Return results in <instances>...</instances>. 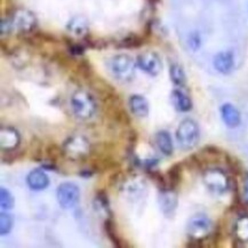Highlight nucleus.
<instances>
[{"label":"nucleus","instance_id":"nucleus-29","mask_svg":"<svg viewBox=\"0 0 248 248\" xmlns=\"http://www.w3.org/2000/svg\"><path fill=\"white\" fill-rule=\"evenodd\" d=\"M143 45V38L138 34H129L119 41V48H138Z\"/></svg>","mask_w":248,"mask_h":248},{"label":"nucleus","instance_id":"nucleus-36","mask_svg":"<svg viewBox=\"0 0 248 248\" xmlns=\"http://www.w3.org/2000/svg\"><path fill=\"white\" fill-rule=\"evenodd\" d=\"M122 179H123L122 170H117L113 174L110 175L109 180H108V186H116V184H118V182Z\"/></svg>","mask_w":248,"mask_h":248},{"label":"nucleus","instance_id":"nucleus-9","mask_svg":"<svg viewBox=\"0 0 248 248\" xmlns=\"http://www.w3.org/2000/svg\"><path fill=\"white\" fill-rule=\"evenodd\" d=\"M66 155L74 160H82L87 158L91 152V145L84 136H71L63 143Z\"/></svg>","mask_w":248,"mask_h":248},{"label":"nucleus","instance_id":"nucleus-32","mask_svg":"<svg viewBox=\"0 0 248 248\" xmlns=\"http://www.w3.org/2000/svg\"><path fill=\"white\" fill-rule=\"evenodd\" d=\"M25 155V150H18L17 149H14V150L2 152L1 160L4 164H13L14 161H17L22 159Z\"/></svg>","mask_w":248,"mask_h":248},{"label":"nucleus","instance_id":"nucleus-12","mask_svg":"<svg viewBox=\"0 0 248 248\" xmlns=\"http://www.w3.org/2000/svg\"><path fill=\"white\" fill-rule=\"evenodd\" d=\"M213 65L216 71L222 75H229L234 69V56L230 50H223L217 53L213 60Z\"/></svg>","mask_w":248,"mask_h":248},{"label":"nucleus","instance_id":"nucleus-11","mask_svg":"<svg viewBox=\"0 0 248 248\" xmlns=\"http://www.w3.org/2000/svg\"><path fill=\"white\" fill-rule=\"evenodd\" d=\"M21 135L13 127H2L0 130V147L1 151H11L20 147Z\"/></svg>","mask_w":248,"mask_h":248},{"label":"nucleus","instance_id":"nucleus-5","mask_svg":"<svg viewBox=\"0 0 248 248\" xmlns=\"http://www.w3.org/2000/svg\"><path fill=\"white\" fill-rule=\"evenodd\" d=\"M110 70L118 80L129 81L134 77L135 61L127 54H119L111 59Z\"/></svg>","mask_w":248,"mask_h":248},{"label":"nucleus","instance_id":"nucleus-4","mask_svg":"<svg viewBox=\"0 0 248 248\" xmlns=\"http://www.w3.org/2000/svg\"><path fill=\"white\" fill-rule=\"evenodd\" d=\"M203 182L216 195H222L230 187V180L222 168L209 167L203 170Z\"/></svg>","mask_w":248,"mask_h":248},{"label":"nucleus","instance_id":"nucleus-15","mask_svg":"<svg viewBox=\"0 0 248 248\" xmlns=\"http://www.w3.org/2000/svg\"><path fill=\"white\" fill-rule=\"evenodd\" d=\"M128 106L132 113L139 117V118H145V117L149 116V112H150L149 102L142 95H132L128 100Z\"/></svg>","mask_w":248,"mask_h":248},{"label":"nucleus","instance_id":"nucleus-6","mask_svg":"<svg viewBox=\"0 0 248 248\" xmlns=\"http://www.w3.org/2000/svg\"><path fill=\"white\" fill-rule=\"evenodd\" d=\"M104 111L109 118L112 120L113 123L118 124L122 126H129L130 125V117L127 113L125 108L123 107L122 101H120L119 96L114 94L113 96L108 98V100L103 101Z\"/></svg>","mask_w":248,"mask_h":248},{"label":"nucleus","instance_id":"nucleus-20","mask_svg":"<svg viewBox=\"0 0 248 248\" xmlns=\"http://www.w3.org/2000/svg\"><path fill=\"white\" fill-rule=\"evenodd\" d=\"M66 29L71 33L76 34V36L82 37L86 36L88 32V22L85 17L82 16H76L72 20L69 21Z\"/></svg>","mask_w":248,"mask_h":248},{"label":"nucleus","instance_id":"nucleus-10","mask_svg":"<svg viewBox=\"0 0 248 248\" xmlns=\"http://www.w3.org/2000/svg\"><path fill=\"white\" fill-rule=\"evenodd\" d=\"M136 65L151 77H157L163 70V62L157 53L145 52L136 59Z\"/></svg>","mask_w":248,"mask_h":248},{"label":"nucleus","instance_id":"nucleus-19","mask_svg":"<svg viewBox=\"0 0 248 248\" xmlns=\"http://www.w3.org/2000/svg\"><path fill=\"white\" fill-rule=\"evenodd\" d=\"M155 143L159 149V151L165 155H173V141L171 136L167 130H160L155 135Z\"/></svg>","mask_w":248,"mask_h":248},{"label":"nucleus","instance_id":"nucleus-22","mask_svg":"<svg viewBox=\"0 0 248 248\" xmlns=\"http://www.w3.org/2000/svg\"><path fill=\"white\" fill-rule=\"evenodd\" d=\"M104 231H106L108 238H109V240L113 244L114 247H118V248L124 247L122 239H120L118 232H117L116 223H114L112 217L106 218V221H104Z\"/></svg>","mask_w":248,"mask_h":248},{"label":"nucleus","instance_id":"nucleus-1","mask_svg":"<svg viewBox=\"0 0 248 248\" xmlns=\"http://www.w3.org/2000/svg\"><path fill=\"white\" fill-rule=\"evenodd\" d=\"M186 230L190 243H197V246H202L200 243L205 241L213 233L212 221L203 214L193 215L187 222Z\"/></svg>","mask_w":248,"mask_h":248},{"label":"nucleus","instance_id":"nucleus-31","mask_svg":"<svg viewBox=\"0 0 248 248\" xmlns=\"http://www.w3.org/2000/svg\"><path fill=\"white\" fill-rule=\"evenodd\" d=\"M0 203H1V208L6 209V211L12 209L15 205L14 197H13L12 193L9 192L7 189H5V187H1V189H0Z\"/></svg>","mask_w":248,"mask_h":248},{"label":"nucleus","instance_id":"nucleus-33","mask_svg":"<svg viewBox=\"0 0 248 248\" xmlns=\"http://www.w3.org/2000/svg\"><path fill=\"white\" fill-rule=\"evenodd\" d=\"M187 43H189L190 48L196 52V50H198L200 48V46H202V38H200L198 32H192L189 36V40H187Z\"/></svg>","mask_w":248,"mask_h":248},{"label":"nucleus","instance_id":"nucleus-35","mask_svg":"<svg viewBox=\"0 0 248 248\" xmlns=\"http://www.w3.org/2000/svg\"><path fill=\"white\" fill-rule=\"evenodd\" d=\"M0 27H1L0 30H1L2 37H4L5 34L11 33V31H13V24L11 18H1V24H0Z\"/></svg>","mask_w":248,"mask_h":248},{"label":"nucleus","instance_id":"nucleus-25","mask_svg":"<svg viewBox=\"0 0 248 248\" xmlns=\"http://www.w3.org/2000/svg\"><path fill=\"white\" fill-rule=\"evenodd\" d=\"M170 77L175 86L184 87L186 84V72H184L182 66L177 64V63H173V64L170 66Z\"/></svg>","mask_w":248,"mask_h":248},{"label":"nucleus","instance_id":"nucleus-14","mask_svg":"<svg viewBox=\"0 0 248 248\" xmlns=\"http://www.w3.org/2000/svg\"><path fill=\"white\" fill-rule=\"evenodd\" d=\"M27 183L28 186L30 187L31 190H34V191H41V190H45L46 187L49 186V179L47 176L45 171L43 170H31L30 173L28 174L27 176Z\"/></svg>","mask_w":248,"mask_h":248},{"label":"nucleus","instance_id":"nucleus-26","mask_svg":"<svg viewBox=\"0 0 248 248\" xmlns=\"http://www.w3.org/2000/svg\"><path fill=\"white\" fill-rule=\"evenodd\" d=\"M167 181V189L174 190L181 182V165L175 164L165 174Z\"/></svg>","mask_w":248,"mask_h":248},{"label":"nucleus","instance_id":"nucleus-17","mask_svg":"<svg viewBox=\"0 0 248 248\" xmlns=\"http://www.w3.org/2000/svg\"><path fill=\"white\" fill-rule=\"evenodd\" d=\"M170 98L174 108L180 112H189L192 109L191 98L181 90H174L171 92Z\"/></svg>","mask_w":248,"mask_h":248},{"label":"nucleus","instance_id":"nucleus-8","mask_svg":"<svg viewBox=\"0 0 248 248\" xmlns=\"http://www.w3.org/2000/svg\"><path fill=\"white\" fill-rule=\"evenodd\" d=\"M13 30H16L22 34L33 32L37 27V17L32 12L28 9H17L11 16Z\"/></svg>","mask_w":248,"mask_h":248},{"label":"nucleus","instance_id":"nucleus-2","mask_svg":"<svg viewBox=\"0 0 248 248\" xmlns=\"http://www.w3.org/2000/svg\"><path fill=\"white\" fill-rule=\"evenodd\" d=\"M200 138L199 126L193 119L186 118L180 123L176 129V140L184 150H191L197 145Z\"/></svg>","mask_w":248,"mask_h":248},{"label":"nucleus","instance_id":"nucleus-21","mask_svg":"<svg viewBox=\"0 0 248 248\" xmlns=\"http://www.w3.org/2000/svg\"><path fill=\"white\" fill-rule=\"evenodd\" d=\"M92 88H93L95 93L101 97L102 102L108 100V98L111 96H113L114 94H117L112 86L108 84L107 81L102 80V79H96L94 82H92Z\"/></svg>","mask_w":248,"mask_h":248},{"label":"nucleus","instance_id":"nucleus-13","mask_svg":"<svg viewBox=\"0 0 248 248\" xmlns=\"http://www.w3.org/2000/svg\"><path fill=\"white\" fill-rule=\"evenodd\" d=\"M159 206H160L161 212L166 216L174 214L177 207V195L174 192V190H161L159 195Z\"/></svg>","mask_w":248,"mask_h":248},{"label":"nucleus","instance_id":"nucleus-23","mask_svg":"<svg viewBox=\"0 0 248 248\" xmlns=\"http://www.w3.org/2000/svg\"><path fill=\"white\" fill-rule=\"evenodd\" d=\"M45 154L47 159H48V161H52V163L55 164L57 161L62 160V159L66 155L64 147H63V145L61 147V145L54 142L49 143V144L45 148Z\"/></svg>","mask_w":248,"mask_h":248},{"label":"nucleus","instance_id":"nucleus-7","mask_svg":"<svg viewBox=\"0 0 248 248\" xmlns=\"http://www.w3.org/2000/svg\"><path fill=\"white\" fill-rule=\"evenodd\" d=\"M57 202L63 209L75 208L80 200V190L77 184L72 182L61 183L56 191Z\"/></svg>","mask_w":248,"mask_h":248},{"label":"nucleus","instance_id":"nucleus-3","mask_svg":"<svg viewBox=\"0 0 248 248\" xmlns=\"http://www.w3.org/2000/svg\"><path fill=\"white\" fill-rule=\"evenodd\" d=\"M71 107L76 117L81 120L93 118L96 112V102L90 93L85 91H78L72 95Z\"/></svg>","mask_w":248,"mask_h":248},{"label":"nucleus","instance_id":"nucleus-28","mask_svg":"<svg viewBox=\"0 0 248 248\" xmlns=\"http://www.w3.org/2000/svg\"><path fill=\"white\" fill-rule=\"evenodd\" d=\"M147 170V174L149 175V177L154 181L155 186H157L160 190H166L167 189V181H166V176L159 171L158 170H155V168H149Z\"/></svg>","mask_w":248,"mask_h":248},{"label":"nucleus","instance_id":"nucleus-27","mask_svg":"<svg viewBox=\"0 0 248 248\" xmlns=\"http://www.w3.org/2000/svg\"><path fill=\"white\" fill-rule=\"evenodd\" d=\"M30 158L34 161H43L44 158V148L43 142L40 139L34 136L30 143Z\"/></svg>","mask_w":248,"mask_h":248},{"label":"nucleus","instance_id":"nucleus-18","mask_svg":"<svg viewBox=\"0 0 248 248\" xmlns=\"http://www.w3.org/2000/svg\"><path fill=\"white\" fill-rule=\"evenodd\" d=\"M234 241L241 245L248 243V213H245L238 218L233 228Z\"/></svg>","mask_w":248,"mask_h":248},{"label":"nucleus","instance_id":"nucleus-38","mask_svg":"<svg viewBox=\"0 0 248 248\" xmlns=\"http://www.w3.org/2000/svg\"><path fill=\"white\" fill-rule=\"evenodd\" d=\"M244 197L246 202L248 203V173L245 174L244 177Z\"/></svg>","mask_w":248,"mask_h":248},{"label":"nucleus","instance_id":"nucleus-24","mask_svg":"<svg viewBox=\"0 0 248 248\" xmlns=\"http://www.w3.org/2000/svg\"><path fill=\"white\" fill-rule=\"evenodd\" d=\"M95 207L98 212H103L107 217H112V212L110 209L109 199H108V195L104 190H98L96 192V197H95Z\"/></svg>","mask_w":248,"mask_h":248},{"label":"nucleus","instance_id":"nucleus-30","mask_svg":"<svg viewBox=\"0 0 248 248\" xmlns=\"http://www.w3.org/2000/svg\"><path fill=\"white\" fill-rule=\"evenodd\" d=\"M13 224H14V218L8 213H0V233L1 236H6L12 231Z\"/></svg>","mask_w":248,"mask_h":248},{"label":"nucleus","instance_id":"nucleus-16","mask_svg":"<svg viewBox=\"0 0 248 248\" xmlns=\"http://www.w3.org/2000/svg\"><path fill=\"white\" fill-rule=\"evenodd\" d=\"M221 117L229 128H236L240 125L241 116L239 110L231 103H224L221 107Z\"/></svg>","mask_w":248,"mask_h":248},{"label":"nucleus","instance_id":"nucleus-37","mask_svg":"<svg viewBox=\"0 0 248 248\" xmlns=\"http://www.w3.org/2000/svg\"><path fill=\"white\" fill-rule=\"evenodd\" d=\"M69 50L74 55H82L85 53V47L82 45H79V44H71L69 46Z\"/></svg>","mask_w":248,"mask_h":248},{"label":"nucleus","instance_id":"nucleus-34","mask_svg":"<svg viewBox=\"0 0 248 248\" xmlns=\"http://www.w3.org/2000/svg\"><path fill=\"white\" fill-rule=\"evenodd\" d=\"M78 74H80V76L85 78H90L92 75V68L90 65V63L82 61L80 64L78 65Z\"/></svg>","mask_w":248,"mask_h":248}]
</instances>
